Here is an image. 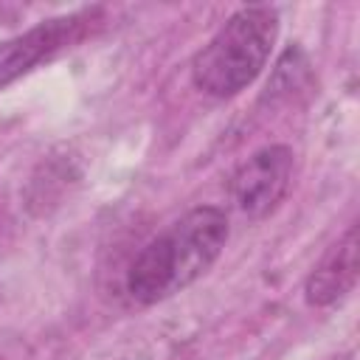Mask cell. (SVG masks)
<instances>
[{
  "mask_svg": "<svg viewBox=\"0 0 360 360\" xmlns=\"http://www.w3.org/2000/svg\"><path fill=\"white\" fill-rule=\"evenodd\" d=\"M292 180V149L284 143L264 146L253 152L231 177V197L236 208L250 217H267L287 194Z\"/></svg>",
  "mask_w": 360,
  "mask_h": 360,
  "instance_id": "277c9868",
  "label": "cell"
},
{
  "mask_svg": "<svg viewBox=\"0 0 360 360\" xmlns=\"http://www.w3.org/2000/svg\"><path fill=\"white\" fill-rule=\"evenodd\" d=\"M357 281V228L352 225L309 273L304 295L312 307H329L340 301Z\"/></svg>",
  "mask_w": 360,
  "mask_h": 360,
  "instance_id": "5b68a950",
  "label": "cell"
},
{
  "mask_svg": "<svg viewBox=\"0 0 360 360\" xmlns=\"http://www.w3.org/2000/svg\"><path fill=\"white\" fill-rule=\"evenodd\" d=\"M228 242V217L217 205H197L143 245L127 273L132 301L149 307L172 298L211 270Z\"/></svg>",
  "mask_w": 360,
  "mask_h": 360,
  "instance_id": "6da1fadb",
  "label": "cell"
},
{
  "mask_svg": "<svg viewBox=\"0 0 360 360\" xmlns=\"http://www.w3.org/2000/svg\"><path fill=\"white\" fill-rule=\"evenodd\" d=\"M96 14H98L96 8H87V11H76L65 17H51L0 42V87L11 84L22 73L34 70L39 62L79 42L87 34L90 22H96Z\"/></svg>",
  "mask_w": 360,
  "mask_h": 360,
  "instance_id": "3957f363",
  "label": "cell"
},
{
  "mask_svg": "<svg viewBox=\"0 0 360 360\" xmlns=\"http://www.w3.org/2000/svg\"><path fill=\"white\" fill-rule=\"evenodd\" d=\"M278 37L273 6H242L191 59L194 84L217 98L242 93L264 70Z\"/></svg>",
  "mask_w": 360,
  "mask_h": 360,
  "instance_id": "7a4b0ae2",
  "label": "cell"
}]
</instances>
